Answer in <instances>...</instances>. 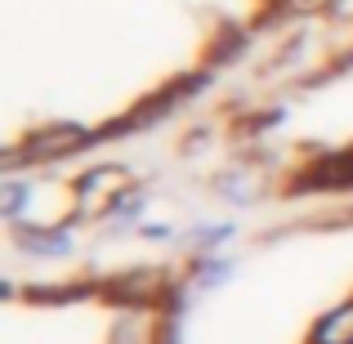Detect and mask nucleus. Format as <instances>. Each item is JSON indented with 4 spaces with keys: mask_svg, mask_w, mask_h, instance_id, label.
Wrapping results in <instances>:
<instances>
[{
    "mask_svg": "<svg viewBox=\"0 0 353 344\" xmlns=\"http://www.w3.org/2000/svg\"><path fill=\"white\" fill-rule=\"evenodd\" d=\"M85 130L81 125H45V130H32L23 139V148L14 152V161H54V156H68L72 148L85 143Z\"/></svg>",
    "mask_w": 353,
    "mask_h": 344,
    "instance_id": "nucleus-1",
    "label": "nucleus"
},
{
    "mask_svg": "<svg viewBox=\"0 0 353 344\" xmlns=\"http://www.w3.org/2000/svg\"><path fill=\"white\" fill-rule=\"evenodd\" d=\"M313 344H353V304L336 309L331 318H322L318 331H313Z\"/></svg>",
    "mask_w": 353,
    "mask_h": 344,
    "instance_id": "nucleus-2",
    "label": "nucleus"
},
{
    "mask_svg": "<svg viewBox=\"0 0 353 344\" xmlns=\"http://www.w3.org/2000/svg\"><path fill=\"white\" fill-rule=\"evenodd\" d=\"M18 241H23L27 250H68V237H50V232H27V228H18Z\"/></svg>",
    "mask_w": 353,
    "mask_h": 344,
    "instance_id": "nucleus-3",
    "label": "nucleus"
},
{
    "mask_svg": "<svg viewBox=\"0 0 353 344\" xmlns=\"http://www.w3.org/2000/svg\"><path fill=\"white\" fill-rule=\"evenodd\" d=\"M228 273H233V268H228L224 259H206V268H201V277H197V282H201V286H219Z\"/></svg>",
    "mask_w": 353,
    "mask_h": 344,
    "instance_id": "nucleus-4",
    "label": "nucleus"
},
{
    "mask_svg": "<svg viewBox=\"0 0 353 344\" xmlns=\"http://www.w3.org/2000/svg\"><path fill=\"white\" fill-rule=\"evenodd\" d=\"M9 197H5V215H18V206H23V197H27V188H18V183H9Z\"/></svg>",
    "mask_w": 353,
    "mask_h": 344,
    "instance_id": "nucleus-5",
    "label": "nucleus"
}]
</instances>
